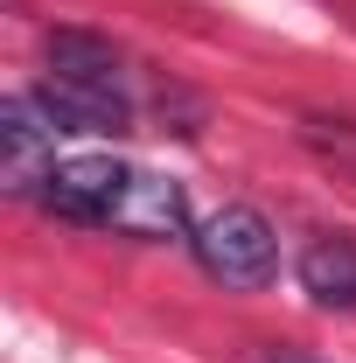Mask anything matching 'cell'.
<instances>
[{"mask_svg":"<svg viewBox=\"0 0 356 363\" xmlns=\"http://www.w3.org/2000/svg\"><path fill=\"white\" fill-rule=\"evenodd\" d=\"M189 245H196V266L210 272V279H223V286H238V294L266 286L272 272H279V238H272V224L252 203L210 210L203 224L189 230Z\"/></svg>","mask_w":356,"mask_h":363,"instance_id":"cell-1","label":"cell"},{"mask_svg":"<svg viewBox=\"0 0 356 363\" xmlns=\"http://www.w3.org/2000/svg\"><path fill=\"white\" fill-rule=\"evenodd\" d=\"M126 182L133 168L126 161H105V154H77V161H56L49 182L28 196V203H43L49 217H63V224H91V230H112L119 217V196H126Z\"/></svg>","mask_w":356,"mask_h":363,"instance_id":"cell-2","label":"cell"},{"mask_svg":"<svg viewBox=\"0 0 356 363\" xmlns=\"http://www.w3.org/2000/svg\"><path fill=\"white\" fill-rule=\"evenodd\" d=\"M56 140H63V119L43 105V91H14L0 105V175L14 196H35L56 168Z\"/></svg>","mask_w":356,"mask_h":363,"instance_id":"cell-3","label":"cell"},{"mask_svg":"<svg viewBox=\"0 0 356 363\" xmlns=\"http://www.w3.org/2000/svg\"><path fill=\"white\" fill-rule=\"evenodd\" d=\"M43 105L63 119V133H126V126H133V91L49 77V84H43Z\"/></svg>","mask_w":356,"mask_h":363,"instance_id":"cell-4","label":"cell"},{"mask_svg":"<svg viewBox=\"0 0 356 363\" xmlns=\"http://www.w3.org/2000/svg\"><path fill=\"white\" fill-rule=\"evenodd\" d=\"M294 272H301V294L308 301H321V308H356V238H343V230L308 238L301 259H294Z\"/></svg>","mask_w":356,"mask_h":363,"instance_id":"cell-5","label":"cell"},{"mask_svg":"<svg viewBox=\"0 0 356 363\" xmlns=\"http://www.w3.org/2000/svg\"><path fill=\"white\" fill-rule=\"evenodd\" d=\"M49 77L126 91V56L105 43V35H91V28H49Z\"/></svg>","mask_w":356,"mask_h":363,"instance_id":"cell-6","label":"cell"},{"mask_svg":"<svg viewBox=\"0 0 356 363\" xmlns=\"http://www.w3.org/2000/svg\"><path fill=\"white\" fill-rule=\"evenodd\" d=\"M301 140L314 154H328L343 175H356V119H301Z\"/></svg>","mask_w":356,"mask_h":363,"instance_id":"cell-7","label":"cell"},{"mask_svg":"<svg viewBox=\"0 0 356 363\" xmlns=\"http://www.w3.org/2000/svg\"><path fill=\"white\" fill-rule=\"evenodd\" d=\"M252 363H314V357H287V350H279V357H252Z\"/></svg>","mask_w":356,"mask_h":363,"instance_id":"cell-8","label":"cell"}]
</instances>
